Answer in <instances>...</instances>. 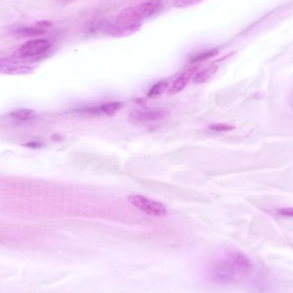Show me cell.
<instances>
[{
	"mask_svg": "<svg viewBox=\"0 0 293 293\" xmlns=\"http://www.w3.org/2000/svg\"><path fill=\"white\" fill-rule=\"evenodd\" d=\"M251 263L241 252H229L215 260L210 269L212 280L221 284L237 283L251 273Z\"/></svg>",
	"mask_w": 293,
	"mask_h": 293,
	"instance_id": "1",
	"label": "cell"
},
{
	"mask_svg": "<svg viewBox=\"0 0 293 293\" xmlns=\"http://www.w3.org/2000/svg\"><path fill=\"white\" fill-rule=\"evenodd\" d=\"M161 0H149L135 6L126 8L119 14L116 23L119 24H136L154 16L162 8Z\"/></svg>",
	"mask_w": 293,
	"mask_h": 293,
	"instance_id": "2",
	"label": "cell"
},
{
	"mask_svg": "<svg viewBox=\"0 0 293 293\" xmlns=\"http://www.w3.org/2000/svg\"><path fill=\"white\" fill-rule=\"evenodd\" d=\"M128 201L142 213L153 217H163L167 214V208L161 201L146 197L142 195H130Z\"/></svg>",
	"mask_w": 293,
	"mask_h": 293,
	"instance_id": "3",
	"label": "cell"
},
{
	"mask_svg": "<svg viewBox=\"0 0 293 293\" xmlns=\"http://www.w3.org/2000/svg\"><path fill=\"white\" fill-rule=\"evenodd\" d=\"M51 42L46 39H34L23 44L17 50L16 56L21 59L40 56L51 48Z\"/></svg>",
	"mask_w": 293,
	"mask_h": 293,
	"instance_id": "4",
	"label": "cell"
},
{
	"mask_svg": "<svg viewBox=\"0 0 293 293\" xmlns=\"http://www.w3.org/2000/svg\"><path fill=\"white\" fill-rule=\"evenodd\" d=\"M166 112L163 110H134L130 112V118L140 122L156 121L164 119Z\"/></svg>",
	"mask_w": 293,
	"mask_h": 293,
	"instance_id": "5",
	"label": "cell"
},
{
	"mask_svg": "<svg viewBox=\"0 0 293 293\" xmlns=\"http://www.w3.org/2000/svg\"><path fill=\"white\" fill-rule=\"evenodd\" d=\"M196 69H197V66H195V67L194 66V67H191L187 70H185V72L182 73L181 75L178 76V78L172 83L170 89L168 90V94L176 95V94L183 91L185 89V87L188 85L191 78H193Z\"/></svg>",
	"mask_w": 293,
	"mask_h": 293,
	"instance_id": "6",
	"label": "cell"
},
{
	"mask_svg": "<svg viewBox=\"0 0 293 293\" xmlns=\"http://www.w3.org/2000/svg\"><path fill=\"white\" fill-rule=\"evenodd\" d=\"M52 24L49 22H41L34 26L21 27L15 31V34L18 37H30L42 35L46 33L47 28Z\"/></svg>",
	"mask_w": 293,
	"mask_h": 293,
	"instance_id": "7",
	"label": "cell"
},
{
	"mask_svg": "<svg viewBox=\"0 0 293 293\" xmlns=\"http://www.w3.org/2000/svg\"><path fill=\"white\" fill-rule=\"evenodd\" d=\"M141 28L140 23L136 24H119L116 23L114 25L108 27L107 32L113 36L124 37L130 35L137 32Z\"/></svg>",
	"mask_w": 293,
	"mask_h": 293,
	"instance_id": "8",
	"label": "cell"
},
{
	"mask_svg": "<svg viewBox=\"0 0 293 293\" xmlns=\"http://www.w3.org/2000/svg\"><path fill=\"white\" fill-rule=\"evenodd\" d=\"M217 70L218 66L216 65L210 66L206 69H202L194 75L193 83L195 84H203V83H207L208 80H210L215 75Z\"/></svg>",
	"mask_w": 293,
	"mask_h": 293,
	"instance_id": "9",
	"label": "cell"
},
{
	"mask_svg": "<svg viewBox=\"0 0 293 293\" xmlns=\"http://www.w3.org/2000/svg\"><path fill=\"white\" fill-rule=\"evenodd\" d=\"M168 85L169 83L166 81H162L156 83L149 89L148 93V98H156L162 96L167 90Z\"/></svg>",
	"mask_w": 293,
	"mask_h": 293,
	"instance_id": "10",
	"label": "cell"
},
{
	"mask_svg": "<svg viewBox=\"0 0 293 293\" xmlns=\"http://www.w3.org/2000/svg\"><path fill=\"white\" fill-rule=\"evenodd\" d=\"M122 107V103L119 102V101H115V102H109L106 103V104H103L102 105H100L99 111L102 112V113H104V114H106V115H114Z\"/></svg>",
	"mask_w": 293,
	"mask_h": 293,
	"instance_id": "11",
	"label": "cell"
},
{
	"mask_svg": "<svg viewBox=\"0 0 293 293\" xmlns=\"http://www.w3.org/2000/svg\"><path fill=\"white\" fill-rule=\"evenodd\" d=\"M34 115V112L30 109H19L15 112H11L10 116L13 117L15 119H19V120H29L32 119Z\"/></svg>",
	"mask_w": 293,
	"mask_h": 293,
	"instance_id": "12",
	"label": "cell"
},
{
	"mask_svg": "<svg viewBox=\"0 0 293 293\" xmlns=\"http://www.w3.org/2000/svg\"><path fill=\"white\" fill-rule=\"evenodd\" d=\"M217 53V50H211V51H208V52H206V53H201V54H199L197 56L195 57L194 59L191 60V62H192V63H195V62H200V61L208 60L209 58H212V57H214V55H216Z\"/></svg>",
	"mask_w": 293,
	"mask_h": 293,
	"instance_id": "13",
	"label": "cell"
},
{
	"mask_svg": "<svg viewBox=\"0 0 293 293\" xmlns=\"http://www.w3.org/2000/svg\"><path fill=\"white\" fill-rule=\"evenodd\" d=\"M209 128L212 130H215V131L225 132L233 130L235 127L227 125V124H215V125H212V126H209Z\"/></svg>",
	"mask_w": 293,
	"mask_h": 293,
	"instance_id": "14",
	"label": "cell"
},
{
	"mask_svg": "<svg viewBox=\"0 0 293 293\" xmlns=\"http://www.w3.org/2000/svg\"><path fill=\"white\" fill-rule=\"evenodd\" d=\"M199 1H201V0H173V6L184 8V7L191 6V5L195 4Z\"/></svg>",
	"mask_w": 293,
	"mask_h": 293,
	"instance_id": "15",
	"label": "cell"
},
{
	"mask_svg": "<svg viewBox=\"0 0 293 293\" xmlns=\"http://www.w3.org/2000/svg\"><path fill=\"white\" fill-rule=\"evenodd\" d=\"M277 214L283 217H293V208H280L277 210Z\"/></svg>",
	"mask_w": 293,
	"mask_h": 293,
	"instance_id": "16",
	"label": "cell"
}]
</instances>
